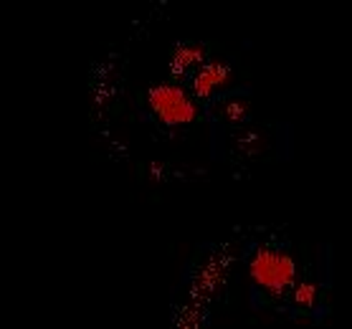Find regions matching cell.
<instances>
[{
  "label": "cell",
  "mask_w": 352,
  "mask_h": 329,
  "mask_svg": "<svg viewBox=\"0 0 352 329\" xmlns=\"http://www.w3.org/2000/svg\"><path fill=\"white\" fill-rule=\"evenodd\" d=\"M317 297H320V289L314 281H302V284H294V289H292L294 306H299V309H312L317 304Z\"/></svg>",
  "instance_id": "obj_6"
},
{
  "label": "cell",
  "mask_w": 352,
  "mask_h": 329,
  "mask_svg": "<svg viewBox=\"0 0 352 329\" xmlns=\"http://www.w3.org/2000/svg\"><path fill=\"white\" fill-rule=\"evenodd\" d=\"M206 58H208V49L203 43H183V46H177L173 51L170 66H173V73L183 76V73L192 71V69L198 71L200 66L206 64Z\"/></svg>",
  "instance_id": "obj_4"
},
{
  "label": "cell",
  "mask_w": 352,
  "mask_h": 329,
  "mask_svg": "<svg viewBox=\"0 0 352 329\" xmlns=\"http://www.w3.org/2000/svg\"><path fill=\"white\" fill-rule=\"evenodd\" d=\"M296 261L287 251L261 246L248 258V276L258 291L269 297H284L296 284Z\"/></svg>",
  "instance_id": "obj_1"
},
{
  "label": "cell",
  "mask_w": 352,
  "mask_h": 329,
  "mask_svg": "<svg viewBox=\"0 0 352 329\" xmlns=\"http://www.w3.org/2000/svg\"><path fill=\"white\" fill-rule=\"evenodd\" d=\"M248 117V104L243 99L239 97H231V99H223V102H218V120H226V122H241Z\"/></svg>",
  "instance_id": "obj_5"
},
{
  "label": "cell",
  "mask_w": 352,
  "mask_h": 329,
  "mask_svg": "<svg viewBox=\"0 0 352 329\" xmlns=\"http://www.w3.org/2000/svg\"><path fill=\"white\" fill-rule=\"evenodd\" d=\"M231 79V69L221 61H206L192 76V94L198 99L213 97L218 89H223Z\"/></svg>",
  "instance_id": "obj_3"
},
{
  "label": "cell",
  "mask_w": 352,
  "mask_h": 329,
  "mask_svg": "<svg viewBox=\"0 0 352 329\" xmlns=\"http://www.w3.org/2000/svg\"><path fill=\"white\" fill-rule=\"evenodd\" d=\"M147 106L157 122L165 127H185L198 120V104L192 97L177 84H160L147 94Z\"/></svg>",
  "instance_id": "obj_2"
}]
</instances>
